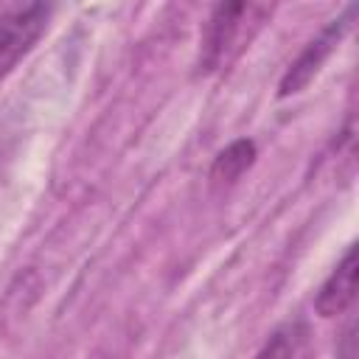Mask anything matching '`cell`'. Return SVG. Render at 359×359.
Masks as SVG:
<instances>
[{
  "mask_svg": "<svg viewBox=\"0 0 359 359\" xmlns=\"http://www.w3.org/2000/svg\"><path fill=\"white\" fill-rule=\"evenodd\" d=\"M272 8L261 3H222L210 11L208 25L202 31V48H199V70L213 73L224 67L241 48L250 42V36L258 31V25L266 20Z\"/></svg>",
  "mask_w": 359,
  "mask_h": 359,
  "instance_id": "1",
  "label": "cell"
},
{
  "mask_svg": "<svg viewBox=\"0 0 359 359\" xmlns=\"http://www.w3.org/2000/svg\"><path fill=\"white\" fill-rule=\"evenodd\" d=\"M48 3H6L0 6V84L34 50L48 28Z\"/></svg>",
  "mask_w": 359,
  "mask_h": 359,
  "instance_id": "2",
  "label": "cell"
},
{
  "mask_svg": "<svg viewBox=\"0 0 359 359\" xmlns=\"http://www.w3.org/2000/svg\"><path fill=\"white\" fill-rule=\"evenodd\" d=\"M353 14H356V6H348L342 17L331 20V22L300 50V56L286 67V73H283V79H280V84H278V95H280V98L297 95L300 90L309 87V81L320 73V67L325 65V59H328V56L334 53V48L339 45L342 34L351 28Z\"/></svg>",
  "mask_w": 359,
  "mask_h": 359,
  "instance_id": "3",
  "label": "cell"
},
{
  "mask_svg": "<svg viewBox=\"0 0 359 359\" xmlns=\"http://www.w3.org/2000/svg\"><path fill=\"white\" fill-rule=\"evenodd\" d=\"M356 244H351L342 255V261L331 269V275L320 283L314 294V311L320 317H337L345 314L356 297Z\"/></svg>",
  "mask_w": 359,
  "mask_h": 359,
  "instance_id": "4",
  "label": "cell"
},
{
  "mask_svg": "<svg viewBox=\"0 0 359 359\" xmlns=\"http://www.w3.org/2000/svg\"><path fill=\"white\" fill-rule=\"evenodd\" d=\"M314 356V337L306 320H286L278 325L255 359H311Z\"/></svg>",
  "mask_w": 359,
  "mask_h": 359,
  "instance_id": "5",
  "label": "cell"
},
{
  "mask_svg": "<svg viewBox=\"0 0 359 359\" xmlns=\"http://www.w3.org/2000/svg\"><path fill=\"white\" fill-rule=\"evenodd\" d=\"M252 163H255V143L247 140V137H238V140H233L227 149H222L216 154V160L210 165V177L213 180H222V182H233Z\"/></svg>",
  "mask_w": 359,
  "mask_h": 359,
  "instance_id": "6",
  "label": "cell"
},
{
  "mask_svg": "<svg viewBox=\"0 0 359 359\" xmlns=\"http://www.w3.org/2000/svg\"><path fill=\"white\" fill-rule=\"evenodd\" d=\"M356 356V323L348 320L345 331L337 339V359H353Z\"/></svg>",
  "mask_w": 359,
  "mask_h": 359,
  "instance_id": "7",
  "label": "cell"
}]
</instances>
